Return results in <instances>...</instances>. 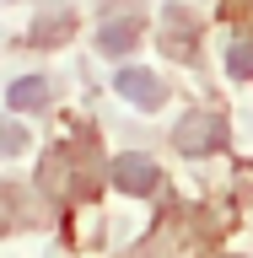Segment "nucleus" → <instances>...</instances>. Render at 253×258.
Segmentation results:
<instances>
[{
	"instance_id": "4",
	"label": "nucleus",
	"mask_w": 253,
	"mask_h": 258,
	"mask_svg": "<svg viewBox=\"0 0 253 258\" xmlns=\"http://www.w3.org/2000/svg\"><path fill=\"white\" fill-rule=\"evenodd\" d=\"M140 32H145L140 16H108V22L97 27V48H103V54H129V48L140 43Z\"/></svg>"
},
{
	"instance_id": "1",
	"label": "nucleus",
	"mask_w": 253,
	"mask_h": 258,
	"mask_svg": "<svg viewBox=\"0 0 253 258\" xmlns=\"http://www.w3.org/2000/svg\"><path fill=\"white\" fill-rule=\"evenodd\" d=\"M173 145L183 151V156H210V151L226 145V124L216 118V113H189V118L173 129Z\"/></svg>"
},
{
	"instance_id": "3",
	"label": "nucleus",
	"mask_w": 253,
	"mask_h": 258,
	"mask_svg": "<svg viewBox=\"0 0 253 258\" xmlns=\"http://www.w3.org/2000/svg\"><path fill=\"white\" fill-rule=\"evenodd\" d=\"M113 86H119V97H124V102H135V108H145V113L167 102V86H162L151 70H119V81H113Z\"/></svg>"
},
{
	"instance_id": "9",
	"label": "nucleus",
	"mask_w": 253,
	"mask_h": 258,
	"mask_svg": "<svg viewBox=\"0 0 253 258\" xmlns=\"http://www.w3.org/2000/svg\"><path fill=\"white\" fill-rule=\"evenodd\" d=\"M16 205H22L16 188H11V183H0V231H11V226H16Z\"/></svg>"
},
{
	"instance_id": "2",
	"label": "nucleus",
	"mask_w": 253,
	"mask_h": 258,
	"mask_svg": "<svg viewBox=\"0 0 253 258\" xmlns=\"http://www.w3.org/2000/svg\"><path fill=\"white\" fill-rule=\"evenodd\" d=\"M108 177H113V188L135 194V199H145V194H157V188H162V167H157L151 156H140V151H124V156H113Z\"/></svg>"
},
{
	"instance_id": "6",
	"label": "nucleus",
	"mask_w": 253,
	"mask_h": 258,
	"mask_svg": "<svg viewBox=\"0 0 253 258\" xmlns=\"http://www.w3.org/2000/svg\"><path fill=\"white\" fill-rule=\"evenodd\" d=\"M70 32H76V16L60 11V16H43V22L27 32V43L32 48H48V43H60V38H70Z\"/></svg>"
},
{
	"instance_id": "7",
	"label": "nucleus",
	"mask_w": 253,
	"mask_h": 258,
	"mask_svg": "<svg viewBox=\"0 0 253 258\" xmlns=\"http://www.w3.org/2000/svg\"><path fill=\"white\" fill-rule=\"evenodd\" d=\"M226 76H237V81L253 76V38H232L226 43Z\"/></svg>"
},
{
	"instance_id": "8",
	"label": "nucleus",
	"mask_w": 253,
	"mask_h": 258,
	"mask_svg": "<svg viewBox=\"0 0 253 258\" xmlns=\"http://www.w3.org/2000/svg\"><path fill=\"white\" fill-rule=\"evenodd\" d=\"M27 145V129L16 124V118H0V156H16Z\"/></svg>"
},
{
	"instance_id": "5",
	"label": "nucleus",
	"mask_w": 253,
	"mask_h": 258,
	"mask_svg": "<svg viewBox=\"0 0 253 258\" xmlns=\"http://www.w3.org/2000/svg\"><path fill=\"white\" fill-rule=\"evenodd\" d=\"M6 102H11V113H38V108H48V81H43V76H22V81H11Z\"/></svg>"
}]
</instances>
